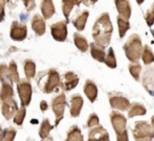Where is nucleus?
Instances as JSON below:
<instances>
[{"label": "nucleus", "instance_id": "nucleus-1", "mask_svg": "<svg viewBox=\"0 0 154 141\" xmlns=\"http://www.w3.org/2000/svg\"><path fill=\"white\" fill-rule=\"evenodd\" d=\"M113 26L108 13H103L95 21L92 28V38L97 46L105 48L109 45L111 40Z\"/></svg>", "mask_w": 154, "mask_h": 141}, {"label": "nucleus", "instance_id": "nucleus-2", "mask_svg": "<svg viewBox=\"0 0 154 141\" xmlns=\"http://www.w3.org/2000/svg\"><path fill=\"white\" fill-rule=\"evenodd\" d=\"M124 50L128 60L131 61L132 63H137V61L142 58L143 50H144L140 37L136 34H131L124 45Z\"/></svg>", "mask_w": 154, "mask_h": 141}, {"label": "nucleus", "instance_id": "nucleus-3", "mask_svg": "<svg viewBox=\"0 0 154 141\" xmlns=\"http://www.w3.org/2000/svg\"><path fill=\"white\" fill-rule=\"evenodd\" d=\"M132 133L135 141H152L154 138L153 128L147 121H137L134 123Z\"/></svg>", "mask_w": 154, "mask_h": 141}, {"label": "nucleus", "instance_id": "nucleus-4", "mask_svg": "<svg viewBox=\"0 0 154 141\" xmlns=\"http://www.w3.org/2000/svg\"><path fill=\"white\" fill-rule=\"evenodd\" d=\"M17 89H18V94L21 100V106L25 108L31 103L32 94V85L27 80H20V82L17 84Z\"/></svg>", "mask_w": 154, "mask_h": 141}, {"label": "nucleus", "instance_id": "nucleus-5", "mask_svg": "<svg viewBox=\"0 0 154 141\" xmlns=\"http://www.w3.org/2000/svg\"><path fill=\"white\" fill-rule=\"evenodd\" d=\"M46 81H45L44 85L42 88L44 93H51L56 88L59 87V85L61 84V80H60V75L58 73L57 70L55 69H51L46 72Z\"/></svg>", "mask_w": 154, "mask_h": 141}, {"label": "nucleus", "instance_id": "nucleus-6", "mask_svg": "<svg viewBox=\"0 0 154 141\" xmlns=\"http://www.w3.org/2000/svg\"><path fill=\"white\" fill-rule=\"evenodd\" d=\"M65 106H66V97H65L64 93H61V94H59L58 96H56L53 99L51 107H53V111L56 115V121H55L56 125L59 124L60 121L63 119Z\"/></svg>", "mask_w": 154, "mask_h": 141}, {"label": "nucleus", "instance_id": "nucleus-7", "mask_svg": "<svg viewBox=\"0 0 154 141\" xmlns=\"http://www.w3.org/2000/svg\"><path fill=\"white\" fill-rule=\"evenodd\" d=\"M51 36L55 40L63 42L67 39V22L66 21H60V22L54 23L51 26Z\"/></svg>", "mask_w": 154, "mask_h": 141}, {"label": "nucleus", "instance_id": "nucleus-8", "mask_svg": "<svg viewBox=\"0 0 154 141\" xmlns=\"http://www.w3.org/2000/svg\"><path fill=\"white\" fill-rule=\"evenodd\" d=\"M110 119H111L112 127H113L114 131H116V135L122 134L123 132L127 131L126 130V123H127V119L121 113L113 111L110 114Z\"/></svg>", "mask_w": 154, "mask_h": 141}, {"label": "nucleus", "instance_id": "nucleus-9", "mask_svg": "<svg viewBox=\"0 0 154 141\" xmlns=\"http://www.w3.org/2000/svg\"><path fill=\"white\" fill-rule=\"evenodd\" d=\"M27 36V27L24 23L13 22L11 27V38L15 41H23Z\"/></svg>", "mask_w": 154, "mask_h": 141}, {"label": "nucleus", "instance_id": "nucleus-10", "mask_svg": "<svg viewBox=\"0 0 154 141\" xmlns=\"http://www.w3.org/2000/svg\"><path fill=\"white\" fill-rule=\"evenodd\" d=\"M143 86L149 94L154 96V67L149 66L143 74Z\"/></svg>", "mask_w": 154, "mask_h": 141}, {"label": "nucleus", "instance_id": "nucleus-11", "mask_svg": "<svg viewBox=\"0 0 154 141\" xmlns=\"http://www.w3.org/2000/svg\"><path fill=\"white\" fill-rule=\"evenodd\" d=\"M1 111L2 114H3L4 118L10 120L13 116L15 117V113L18 112V109H17V104L15 101L14 98H10V99H6V100L2 101V105H1Z\"/></svg>", "mask_w": 154, "mask_h": 141}, {"label": "nucleus", "instance_id": "nucleus-12", "mask_svg": "<svg viewBox=\"0 0 154 141\" xmlns=\"http://www.w3.org/2000/svg\"><path fill=\"white\" fill-rule=\"evenodd\" d=\"M109 103L110 106H111L113 109H118L121 110V111H127L131 106H130V103L126 97L122 96V95H118L114 94L111 95L109 97Z\"/></svg>", "mask_w": 154, "mask_h": 141}, {"label": "nucleus", "instance_id": "nucleus-13", "mask_svg": "<svg viewBox=\"0 0 154 141\" xmlns=\"http://www.w3.org/2000/svg\"><path fill=\"white\" fill-rule=\"evenodd\" d=\"M87 141H109V134L103 127L99 125L89 131Z\"/></svg>", "mask_w": 154, "mask_h": 141}, {"label": "nucleus", "instance_id": "nucleus-14", "mask_svg": "<svg viewBox=\"0 0 154 141\" xmlns=\"http://www.w3.org/2000/svg\"><path fill=\"white\" fill-rule=\"evenodd\" d=\"M79 84V76L73 72H66L63 75V82L61 87L63 91H70L71 89L75 88Z\"/></svg>", "mask_w": 154, "mask_h": 141}, {"label": "nucleus", "instance_id": "nucleus-15", "mask_svg": "<svg viewBox=\"0 0 154 141\" xmlns=\"http://www.w3.org/2000/svg\"><path fill=\"white\" fill-rule=\"evenodd\" d=\"M83 97L79 94H75L71 96L70 99V115L72 117H78L80 115V112L83 107Z\"/></svg>", "mask_w": 154, "mask_h": 141}, {"label": "nucleus", "instance_id": "nucleus-16", "mask_svg": "<svg viewBox=\"0 0 154 141\" xmlns=\"http://www.w3.org/2000/svg\"><path fill=\"white\" fill-rule=\"evenodd\" d=\"M116 10L119 12V16H121L125 20L129 21V18L131 16V8H130L129 1H125V0H118L116 1Z\"/></svg>", "mask_w": 154, "mask_h": 141}, {"label": "nucleus", "instance_id": "nucleus-17", "mask_svg": "<svg viewBox=\"0 0 154 141\" xmlns=\"http://www.w3.org/2000/svg\"><path fill=\"white\" fill-rule=\"evenodd\" d=\"M32 28L38 36H42L45 32V22L44 18L40 16V15L36 14L32 19Z\"/></svg>", "mask_w": 154, "mask_h": 141}, {"label": "nucleus", "instance_id": "nucleus-18", "mask_svg": "<svg viewBox=\"0 0 154 141\" xmlns=\"http://www.w3.org/2000/svg\"><path fill=\"white\" fill-rule=\"evenodd\" d=\"M84 93H85L86 96L88 97V99L90 100V103H93V101L97 99V85L93 83L92 81H90V80L86 81L85 85H84Z\"/></svg>", "mask_w": 154, "mask_h": 141}, {"label": "nucleus", "instance_id": "nucleus-19", "mask_svg": "<svg viewBox=\"0 0 154 141\" xmlns=\"http://www.w3.org/2000/svg\"><path fill=\"white\" fill-rule=\"evenodd\" d=\"M88 16H89V12L88 10H83L80 15H78L75 19L72 20L73 26L77 28L78 30L82 32V30L85 28L86 22H87Z\"/></svg>", "mask_w": 154, "mask_h": 141}, {"label": "nucleus", "instance_id": "nucleus-20", "mask_svg": "<svg viewBox=\"0 0 154 141\" xmlns=\"http://www.w3.org/2000/svg\"><path fill=\"white\" fill-rule=\"evenodd\" d=\"M41 10H42L43 18L51 19L56 12L53 1H51V0H44V1H42V3H41Z\"/></svg>", "mask_w": 154, "mask_h": 141}, {"label": "nucleus", "instance_id": "nucleus-21", "mask_svg": "<svg viewBox=\"0 0 154 141\" xmlns=\"http://www.w3.org/2000/svg\"><path fill=\"white\" fill-rule=\"evenodd\" d=\"M90 53H91L92 58L94 60L99 61V62H105L106 58V53L104 48L97 46L95 43H91L90 44Z\"/></svg>", "mask_w": 154, "mask_h": 141}, {"label": "nucleus", "instance_id": "nucleus-22", "mask_svg": "<svg viewBox=\"0 0 154 141\" xmlns=\"http://www.w3.org/2000/svg\"><path fill=\"white\" fill-rule=\"evenodd\" d=\"M65 141H84L83 135L81 133V130L77 127L73 125L67 132V137Z\"/></svg>", "mask_w": 154, "mask_h": 141}, {"label": "nucleus", "instance_id": "nucleus-23", "mask_svg": "<svg viewBox=\"0 0 154 141\" xmlns=\"http://www.w3.org/2000/svg\"><path fill=\"white\" fill-rule=\"evenodd\" d=\"M73 42H75V46L78 47V49L82 51V52H85L88 49V42L86 40L85 37H83L82 34H80L79 32H75L73 34Z\"/></svg>", "mask_w": 154, "mask_h": 141}, {"label": "nucleus", "instance_id": "nucleus-24", "mask_svg": "<svg viewBox=\"0 0 154 141\" xmlns=\"http://www.w3.org/2000/svg\"><path fill=\"white\" fill-rule=\"evenodd\" d=\"M147 113L146 108L144 107L143 105L137 103H134L131 105L129 110V113H128V117L129 118H132L134 116H142V115H145Z\"/></svg>", "mask_w": 154, "mask_h": 141}, {"label": "nucleus", "instance_id": "nucleus-25", "mask_svg": "<svg viewBox=\"0 0 154 141\" xmlns=\"http://www.w3.org/2000/svg\"><path fill=\"white\" fill-rule=\"evenodd\" d=\"M13 95H14V90H13L12 84H2V88L0 90V99L3 101L13 98Z\"/></svg>", "mask_w": 154, "mask_h": 141}, {"label": "nucleus", "instance_id": "nucleus-26", "mask_svg": "<svg viewBox=\"0 0 154 141\" xmlns=\"http://www.w3.org/2000/svg\"><path fill=\"white\" fill-rule=\"evenodd\" d=\"M24 72H25V75H26L27 80H31L32 77H35V74H36V65H35L34 61L25 60Z\"/></svg>", "mask_w": 154, "mask_h": 141}, {"label": "nucleus", "instance_id": "nucleus-27", "mask_svg": "<svg viewBox=\"0 0 154 141\" xmlns=\"http://www.w3.org/2000/svg\"><path fill=\"white\" fill-rule=\"evenodd\" d=\"M8 76L10 80L12 81V83H17L18 84L20 82L19 79V74H18V69H17V64L12 61L8 65Z\"/></svg>", "mask_w": 154, "mask_h": 141}, {"label": "nucleus", "instance_id": "nucleus-28", "mask_svg": "<svg viewBox=\"0 0 154 141\" xmlns=\"http://www.w3.org/2000/svg\"><path fill=\"white\" fill-rule=\"evenodd\" d=\"M53 130V125L51 124L48 119H44L41 124V128H40V131H39V136H40L41 139H46L48 137V134L49 132Z\"/></svg>", "mask_w": 154, "mask_h": 141}, {"label": "nucleus", "instance_id": "nucleus-29", "mask_svg": "<svg viewBox=\"0 0 154 141\" xmlns=\"http://www.w3.org/2000/svg\"><path fill=\"white\" fill-rule=\"evenodd\" d=\"M116 20H118V25H119V36H120V38H124L127 30L130 28V23L129 21L125 20L121 16H118Z\"/></svg>", "mask_w": 154, "mask_h": 141}, {"label": "nucleus", "instance_id": "nucleus-30", "mask_svg": "<svg viewBox=\"0 0 154 141\" xmlns=\"http://www.w3.org/2000/svg\"><path fill=\"white\" fill-rule=\"evenodd\" d=\"M81 1H65L62 2V10H63V14H64L65 18H66V22H68V17L70 12L72 10V8L75 5V4H80Z\"/></svg>", "mask_w": 154, "mask_h": 141}, {"label": "nucleus", "instance_id": "nucleus-31", "mask_svg": "<svg viewBox=\"0 0 154 141\" xmlns=\"http://www.w3.org/2000/svg\"><path fill=\"white\" fill-rule=\"evenodd\" d=\"M143 62L145 65H150L154 62V55L151 50V48L148 45H145L144 50H143V55H142Z\"/></svg>", "mask_w": 154, "mask_h": 141}, {"label": "nucleus", "instance_id": "nucleus-32", "mask_svg": "<svg viewBox=\"0 0 154 141\" xmlns=\"http://www.w3.org/2000/svg\"><path fill=\"white\" fill-rule=\"evenodd\" d=\"M105 64L109 68H116V55H114L113 48L108 49V52L106 55V58H105Z\"/></svg>", "mask_w": 154, "mask_h": 141}, {"label": "nucleus", "instance_id": "nucleus-33", "mask_svg": "<svg viewBox=\"0 0 154 141\" xmlns=\"http://www.w3.org/2000/svg\"><path fill=\"white\" fill-rule=\"evenodd\" d=\"M0 81L2 84H12V81L8 76V66L5 64L0 65Z\"/></svg>", "mask_w": 154, "mask_h": 141}, {"label": "nucleus", "instance_id": "nucleus-34", "mask_svg": "<svg viewBox=\"0 0 154 141\" xmlns=\"http://www.w3.org/2000/svg\"><path fill=\"white\" fill-rule=\"evenodd\" d=\"M129 71H130V74L133 76V79L135 81H138L140 80V71H142V66L138 63H131L129 65Z\"/></svg>", "mask_w": 154, "mask_h": 141}, {"label": "nucleus", "instance_id": "nucleus-35", "mask_svg": "<svg viewBox=\"0 0 154 141\" xmlns=\"http://www.w3.org/2000/svg\"><path fill=\"white\" fill-rule=\"evenodd\" d=\"M25 114H26V109H25L24 107L20 108V109L18 110V112L16 113V115H15L14 122L18 125H21L23 122V120H24V118H25Z\"/></svg>", "mask_w": 154, "mask_h": 141}, {"label": "nucleus", "instance_id": "nucleus-36", "mask_svg": "<svg viewBox=\"0 0 154 141\" xmlns=\"http://www.w3.org/2000/svg\"><path fill=\"white\" fill-rule=\"evenodd\" d=\"M16 130L13 128H8V129L3 131V140L2 141H13L16 136Z\"/></svg>", "mask_w": 154, "mask_h": 141}, {"label": "nucleus", "instance_id": "nucleus-37", "mask_svg": "<svg viewBox=\"0 0 154 141\" xmlns=\"http://www.w3.org/2000/svg\"><path fill=\"white\" fill-rule=\"evenodd\" d=\"M145 19H146V22L148 24V26H152V24H154V3L147 10L146 15H145Z\"/></svg>", "mask_w": 154, "mask_h": 141}, {"label": "nucleus", "instance_id": "nucleus-38", "mask_svg": "<svg viewBox=\"0 0 154 141\" xmlns=\"http://www.w3.org/2000/svg\"><path fill=\"white\" fill-rule=\"evenodd\" d=\"M99 117L97 116V114H90L89 115V118L87 120V128H95V127H99Z\"/></svg>", "mask_w": 154, "mask_h": 141}, {"label": "nucleus", "instance_id": "nucleus-39", "mask_svg": "<svg viewBox=\"0 0 154 141\" xmlns=\"http://www.w3.org/2000/svg\"><path fill=\"white\" fill-rule=\"evenodd\" d=\"M6 4L5 0H0V21H3L5 13H4V6Z\"/></svg>", "mask_w": 154, "mask_h": 141}, {"label": "nucleus", "instance_id": "nucleus-40", "mask_svg": "<svg viewBox=\"0 0 154 141\" xmlns=\"http://www.w3.org/2000/svg\"><path fill=\"white\" fill-rule=\"evenodd\" d=\"M116 139H118V141H129V138H128V132L125 131V132H123L122 134L116 135Z\"/></svg>", "mask_w": 154, "mask_h": 141}, {"label": "nucleus", "instance_id": "nucleus-41", "mask_svg": "<svg viewBox=\"0 0 154 141\" xmlns=\"http://www.w3.org/2000/svg\"><path fill=\"white\" fill-rule=\"evenodd\" d=\"M24 4L25 6H26L27 10H32L35 8V4H36V2L34 1V0H26V1H24Z\"/></svg>", "mask_w": 154, "mask_h": 141}, {"label": "nucleus", "instance_id": "nucleus-42", "mask_svg": "<svg viewBox=\"0 0 154 141\" xmlns=\"http://www.w3.org/2000/svg\"><path fill=\"white\" fill-rule=\"evenodd\" d=\"M47 108H48V106H47V103L46 101H44V100H42L40 103V109H41V111H46L47 110Z\"/></svg>", "mask_w": 154, "mask_h": 141}, {"label": "nucleus", "instance_id": "nucleus-43", "mask_svg": "<svg viewBox=\"0 0 154 141\" xmlns=\"http://www.w3.org/2000/svg\"><path fill=\"white\" fill-rule=\"evenodd\" d=\"M3 140V131H2L1 127H0V141Z\"/></svg>", "mask_w": 154, "mask_h": 141}, {"label": "nucleus", "instance_id": "nucleus-44", "mask_svg": "<svg viewBox=\"0 0 154 141\" xmlns=\"http://www.w3.org/2000/svg\"><path fill=\"white\" fill-rule=\"evenodd\" d=\"M151 125H152V128L154 130V116H152V118H151Z\"/></svg>", "mask_w": 154, "mask_h": 141}, {"label": "nucleus", "instance_id": "nucleus-45", "mask_svg": "<svg viewBox=\"0 0 154 141\" xmlns=\"http://www.w3.org/2000/svg\"><path fill=\"white\" fill-rule=\"evenodd\" d=\"M43 141H54V140H53V138H51V137H47L46 139H44Z\"/></svg>", "mask_w": 154, "mask_h": 141}, {"label": "nucleus", "instance_id": "nucleus-46", "mask_svg": "<svg viewBox=\"0 0 154 141\" xmlns=\"http://www.w3.org/2000/svg\"><path fill=\"white\" fill-rule=\"evenodd\" d=\"M152 32V34H153V37H154V29L152 30V32Z\"/></svg>", "mask_w": 154, "mask_h": 141}]
</instances>
